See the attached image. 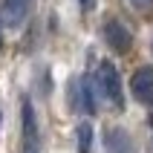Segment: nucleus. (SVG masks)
I'll use <instances>...</instances> for the list:
<instances>
[{
	"label": "nucleus",
	"mask_w": 153,
	"mask_h": 153,
	"mask_svg": "<svg viewBox=\"0 0 153 153\" xmlns=\"http://www.w3.org/2000/svg\"><path fill=\"white\" fill-rule=\"evenodd\" d=\"M95 84H98V93L113 110H124V87H121L119 69L113 67L110 61H101V67L95 72Z\"/></svg>",
	"instance_id": "f257e3e1"
},
{
	"label": "nucleus",
	"mask_w": 153,
	"mask_h": 153,
	"mask_svg": "<svg viewBox=\"0 0 153 153\" xmlns=\"http://www.w3.org/2000/svg\"><path fill=\"white\" fill-rule=\"evenodd\" d=\"M20 121H23L20 153H38L41 150V136H38V119H35V110L29 101H23V107H20Z\"/></svg>",
	"instance_id": "f03ea898"
},
{
	"label": "nucleus",
	"mask_w": 153,
	"mask_h": 153,
	"mask_svg": "<svg viewBox=\"0 0 153 153\" xmlns=\"http://www.w3.org/2000/svg\"><path fill=\"white\" fill-rule=\"evenodd\" d=\"M101 32H104V41H107V46H110L113 52H119V55H124V52L133 46V35H130L127 29L119 23V20H107Z\"/></svg>",
	"instance_id": "7ed1b4c3"
},
{
	"label": "nucleus",
	"mask_w": 153,
	"mask_h": 153,
	"mask_svg": "<svg viewBox=\"0 0 153 153\" xmlns=\"http://www.w3.org/2000/svg\"><path fill=\"white\" fill-rule=\"evenodd\" d=\"M130 93L136 95L139 101L153 104V67H142L133 72L130 78Z\"/></svg>",
	"instance_id": "20e7f679"
},
{
	"label": "nucleus",
	"mask_w": 153,
	"mask_h": 153,
	"mask_svg": "<svg viewBox=\"0 0 153 153\" xmlns=\"http://www.w3.org/2000/svg\"><path fill=\"white\" fill-rule=\"evenodd\" d=\"M72 104H75V110H81V113H90L93 116L95 113V87H93V81L90 78H78L75 81V87H72Z\"/></svg>",
	"instance_id": "39448f33"
},
{
	"label": "nucleus",
	"mask_w": 153,
	"mask_h": 153,
	"mask_svg": "<svg viewBox=\"0 0 153 153\" xmlns=\"http://www.w3.org/2000/svg\"><path fill=\"white\" fill-rule=\"evenodd\" d=\"M104 147H107V153H136V142L130 139L127 130H121V127L107 130V136H104Z\"/></svg>",
	"instance_id": "423d86ee"
},
{
	"label": "nucleus",
	"mask_w": 153,
	"mask_h": 153,
	"mask_svg": "<svg viewBox=\"0 0 153 153\" xmlns=\"http://www.w3.org/2000/svg\"><path fill=\"white\" fill-rule=\"evenodd\" d=\"M29 6H32V0H3V23L17 29L29 15Z\"/></svg>",
	"instance_id": "0eeeda50"
},
{
	"label": "nucleus",
	"mask_w": 153,
	"mask_h": 153,
	"mask_svg": "<svg viewBox=\"0 0 153 153\" xmlns=\"http://www.w3.org/2000/svg\"><path fill=\"white\" fill-rule=\"evenodd\" d=\"M75 145H78V153H93V124L81 121L75 127Z\"/></svg>",
	"instance_id": "6e6552de"
},
{
	"label": "nucleus",
	"mask_w": 153,
	"mask_h": 153,
	"mask_svg": "<svg viewBox=\"0 0 153 153\" xmlns=\"http://www.w3.org/2000/svg\"><path fill=\"white\" fill-rule=\"evenodd\" d=\"M127 3L139 12H153V0H127Z\"/></svg>",
	"instance_id": "1a4fd4ad"
},
{
	"label": "nucleus",
	"mask_w": 153,
	"mask_h": 153,
	"mask_svg": "<svg viewBox=\"0 0 153 153\" xmlns=\"http://www.w3.org/2000/svg\"><path fill=\"white\" fill-rule=\"evenodd\" d=\"M78 3H81L84 9H93V6H95V0H78Z\"/></svg>",
	"instance_id": "9d476101"
},
{
	"label": "nucleus",
	"mask_w": 153,
	"mask_h": 153,
	"mask_svg": "<svg viewBox=\"0 0 153 153\" xmlns=\"http://www.w3.org/2000/svg\"><path fill=\"white\" fill-rule=\"evenodd\" d=\"M0 26H3V23H0ZM0 46H3V32H0Z\"/></svg>",
	"instance_id": "9b49d317"
}]
</instances>
